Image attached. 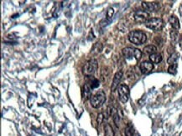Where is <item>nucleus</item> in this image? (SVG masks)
<instances>
[{
    "label": "nucleus",
    "instance_id": "obj_22",
    "mask_svg": "<svg viewBox=\"0 0 182 136\" xmlns=\"http://www.w3.org/2000/svg\"><path fill=\"white\" fill-rule=\"evenodd\" d=\"M90 86H91L92 89H93V88H97V87L99 86V81L97 80V79H96V78H92V81L91 82V84H90Z\"/></svg>",
    "mask_w": 182,
    "mask_h": 136
},
{
    "label": "nucleus",
    "instance_id": "obj_24",
    "mask_svg": "<svg viewBox=\"0 0 182 136\" xmlns=\"http://www.w3.org/2000/svg\"><path fill=\"white\" fill-rule=\"evenodd\" d=\"M113 13H114L113 8H108V11H107V18H112V17H113Z\"/></svg>",
    "mask_w": 182,
    "mask_h": 136
},
{
    "label": "nucleus",
    "instance_id": "obj_13",
    "mask_svg": "<svg viewBox=\"0 0 182 136\" xmlns=\"http://www.w3.org/2000/svg\"><path fill=\"white\" fill-rule=\"evenodd\" d=\"M169 23H170V25L172 26V28H174V30L179 29V21L176 16H174V15L170 16V18H169Z\"/></svg>",
    "mask_w": 182,
    "mask_h": 136
},
{
    "label": "nucleus",
    "instance_id": "obj_5",
    "mask_svg": "<svg viewBox=\"0 0 182 136\" xmlns=\"http://www.w3.org/2000/svg\"><path fill=\"white\" fill-rule=\"evenodd\" d=\"M97 69V61L96 59H90L83 65L82 72H83L84 75H86V77H90V76L93 75Z\"/></svg>",
    "mask_w": 182,
    "mask_h": 136
},
{
    "label": "nucleus",
    "instance_id": "obj_16",
    "mask_svg": "<svg viewBox=\"0 0 182 136\" xmlns=\"http://www.w3.org/2000/svg\"><path fill=\"white\" fill-rule=\"evenodd\" d=\"M104 132H105V136H115L113 128L109 123H106L104 126Z\"/></svg>",
    "mask_w": 182,
    "mask_h": 136
},
{
    "label": "nucleus",
    "instance_id": "obj_6",
    "mask_svg": "<svg viewBox=\"0 0 182 136\" xmlns=\"http://www.w3.org/2000/svg\"><path fill=\"white\" fill-rule=\"evenodd\" d=\"M119 98L122 103H126L129 98V88L126 84H120L118 88Z\"/></svg>",
    "mask_w": 182,
    "mask_h": 136
},
{
    "label": "nucleus",
    "instance_id": "obj_4",
    "mask_svg": "<svg viewBox=\"0 0 182 136\" xmlns=\"http://www.w3.org/2000/svg\"><path fill=\"white\" fill-rule=\"evenodd\" d=\"M145 26L149 29L154 31H159L164 28V21L159 18H150L144 23Z\"/></svg>",
    "mask_w": 182,
    "mask_h": 136
},
{
    "label": "nucleus",
    "instance_id": "obj_2",
    "mask_svg": "<svg viewBox=\"0 0 182 136\" xmlns=\"http://www.w3.org/2000/svg\"><path fill=\"white\" fill-rule=\"evenodd\" d=\"M106 101V94L103 91H98L94 94L90 99V103L91 105L95 108H100L101 106H102L104 103Z\"/></svg>",
    "mask_w": 182,
    "mask_h": 136
},
{
    "label": "nucleus",
    "instance_id": "obj_1",
    "mask_svg": "<svg viewBox=\"0 0 182 136\" xmlns=\"http://www.w3.org/2000/svg\"><path fill=\"white\" fill-rule=\"evenodd\" d=\"M129 40L134 44L136 45H141L144 43L147 40L146 34L141 30H134L131 31L128 35Z\"/></svg>",
    "mask_w": 182,
    "mask_h": 136
},
{
    "label": "nucleus",
    "instance_id": "obj_18",
    "mask_svg": "<svg viewBox=\"0 0 182 136\" xmlns=\"http://www.w3.org/2000/svg\"><path fill=\"white\" fill-rule=\"evenodd\" d=\"M113 122L115 123V125L119 128V126H120V123H121V117L119 116V114L118 113H115L113 116Z\"/></svg>",
    "mask_w": 182,
    "mask_h": 136
},
{
    "label": "nucleus",
    "instance_id": "obj_10",
    "mask_svg": "<svg viewBox=\"0 0 182 136\" xmlns=\"http://www.w3.org/2000/svg\"><path fill=\"white\" fill-rule=\"evenodd\" d=\"M142 6L146 12H154L159 8V4L154 2H142Z\"/></svg>",
    "mask_w": 182,
    "mask_h": 136
},
{
    "label": "nucleus",
    "instance_id": "obj_21",
    "mask_svg": "<svg viewBox=\"0 0 182 136\" xmlns=\"http://www.w3.org/2000/svg\"><path fill=\"white\" fill-rule=\"evenodd\" d=\"M177 63H174V64H171L169 66V68H168V73H170V74H175L177 72Z\"/></svg>",
    "mask_w": 182,
    "mask_h": 136
},
{
    "label": "nucleus",
    "instance_id": "obj_14",
    "mask_svg": "<svg viewBox=\"0 0 182 136\" xmlns=\"http://www.w3.org/2000/svg\"><path fill=\"white\" fill-rule=\"evenodd\" d=\"M143 52H144V54H149V56L151 54H154L157 52V48L154 45H147L145 46L143 49Z\"/></svg>",
    "mask_w": 182,
    "mask_h": 136
},
{
    "label": "nucleus",
    "instance_id": "obj_3",
    "mask_svg": "<svg viewBox=\"0 0 182 136\" xmlns=\"http://www.w3.org/2000/svg\"><path fill=\"white\" fill-rule=\"evenodd\" d=\"M123 55L124 58L127 59H131V58H135L136 60H139L142 57V52L138 48H132V47H127L124 48L122 51Z\"/></svg>",
    "mask_w": 182,
    "mask_h": 136
},
{
    "label": "nucleus",
    "instance_id": "obj_20",
    "mask_svg": "<svg viewBox=\"0 0 182 136\" xmlns=\"http://www.w3.org/2000/svg\"><path fill=\"white\" fill-rule=\"evenodd\" d=\"M102 50V45L101 43H96V44L93 46V48H92V53L96 52V53H100L101 51Z\"/></svg>",
    "mask_w": 182,
    "mask_h": 136
},
{
    "label": "nucleus",
    "instance_id": "obj_9",
    "mask_svg": "<svg viewBox=\"0 0 182 136\" xmlns=\"http://www.w3.org/2000/svg\"><path fill=\"white\" fill-rule=\"evenodd\" d=\"M154 68V64L150 61H144L139 64V69L141 71L142 73L146 74L149 73V72H151Z\"/></svg>",
    "mask_w": 182,
    "mask_h": 136
},
{
    "label": "nucleus",
    "instance_id": "obj_15",
    "mask_svg": "<svg viewBox=\"0 0 182 136\" xmlns=\"http://www.w3.org/2000/svg\"><path fill=\"white\" fill-rule=\"evenodd\" d=\"M149 60L153 63H159L161 62L162 60V56L160 53H155L154 54H151L149 56Z\"/></svg>",
    "mask_w": 182,
    "mask_h": 136
},
{
    "label": "nucleus",
    "instance_id": "obj_19",
    "mask_svg": "<svg viewBox=\"0 0 182 136\" xmlns=\"http://www.w3.org/2000/svg\"><path fill=\"white\" fill-rule=\"evenodd\" d=\"M170 38H171V42L173 43V44L176 43L178 40V33H177L176 30H172L170 32Z\"/></svg>",
    "mask_w": 182,
    "mask_h": 136
},
{
    "label": "nucleus",
    "instance_id": "obj_7",
    "mask_svg": "<svg viewBox=\"0 0 182 136\" xmlns=\"http://www.w3.org/2000/svg\"><path fill=\"white\" fill-rule=\"evenodd\" d=\"M134 18L136 22L145 23L150 18H149V13L145 10H138L134 13Z\"/></svg>",
    "mask_w": 182,
    "mask_h": 136
},
{
    "label": "nucleus",
    "instance_id": "obj_11",
    "mask_svg": "<svg viewBox=\"0 0 182 136\" xmlns=\"http://www.w3.org/2000/svg\"><path fill=\"white\" fill-rule=\"evenodd\" d=\"M91 92H92V88L90 86V84L88 83H86L85 85L83 86V90H82V97L85 100H87V99H91V98L92 97L91 96Z\"/></svg>",
    "mask_w": 182,
    "mask_h": 136
},
{
    "label": "nucleus",
    "instance_id": "obj_8",
    "mask_svg": "<svg viewBox=\"0 0 182 136\" xmlns=\"http://www.w3.org/2000/svg\"><path fill=\"white\" fill-rule=\"evenodd\" d=\"M123 71L119 70L116 73H115V75L113 77V83H112L111 85V90L112 92H113L117 89V88L119 87V83L121 82L122 78H123Z\"/></svg>",
    "mask_w": 182,
    "mask_h": 136
},
{
    "label": "nucleus",
    "instance_id": "obj_12",
    "mask_svg": "<svg viewBox=\"0 0 182 136\" xmlns=\"http://www.w3.org/2000/svg\"><path fill=\"white\" fill-rule=\"evenodd\" d=\"M125 135L126 136H139V133L137 132V130L134 128V125L131 123H129L127 124L125 130H124Z\"/></svg>",
    "mask_w": 182,
    "mask_h": 136
},
{
    "label": "nucleus",
    "instance_id": "obj_17",
    "mask_svg": "<svg viewBox=\"0 0 182 136\" xmlns=\"http://www.w3.org/2000/svg\"><path fill=\"white\" fill-rule=\"evenodd\" d=\"M178 57H179V53H173L169 57L167 62H168V63H169L170 65H171V64H174V63H176V60L178 59Z\"/></svg>",
    "mask_w": 182,
    "mask_h": 136
},
{
    "label": "nucleus",
    "instance_id": "obj_23",
    "mask_svg": "<svg viewBox=\"0 0 182 136\" xmlns=\"http://www.w3.org/2000/svg\"><path fill=\"white\" fill-rule=\"evenodd\" d=\"M104 118H105V117H104V114L102 113H100L97 115V124L98 125H100L102 123V121L104 120Z\"/></svg>",
    "mask_w": 182,
    "mask_h": 136
}]
</instances>
